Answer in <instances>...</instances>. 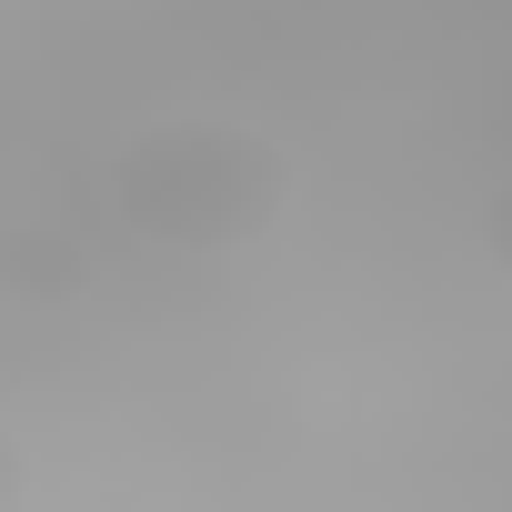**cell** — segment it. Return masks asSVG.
Listing matches in <instances>:
<instances>
[{"instance_id": "cell-1", "label": "cell", "mask_w": 512, "mask_h": 512, "mask_svg": "<svg viewBox=\"0 0 512 512\" xmlns=\"http://www.w3.org/2000/svg\"><path fill=\"white\" fill-rule=\"evenodd\" d=\"M111 201L161 251H241V241H262L292 211V161L251 121L181 111V121H151V131L121 141Z\"/></svg>"}, {"instance_id": "cell-2", "label": "cell", "mask_w": 512, "mask_h": 512, "mask_svg": "<svg viewBox=\"0 0 512 512\" xmlns=\"http://www.w3.org/2000/svg\"><path fill=\"white\" fill-rule=\"evenodd\" d=\"M91 282V251L71 231H0V292L11 302H71Z\"/></svg>"}, {"instance_id": "cell-3", "label": "cell", "mask_w": 512, "mask_h": 512, "mask_svg": "<svg viewBox=\"0 0 512 512\" xmlns=\"http://www.w3.org/2000/svg\"><path fill=\"white\" fill-rule=\"evenodd\" d=\"M482 251H492V272L512 282V181H502V191L482 201Z\"/></svg>"}, {"instance_id": "cell-4", "label": "cell", "mask_w": 512, "mask_h": 512, "mask_svg": "<svg viewBox=\"0 0 512 512\" xmlns=\"http://www.w3.org/2000/svg\"><path fill=\"white\" fill-rule=\"evenodd\" d=\"M21 492H31V462H21L11 432H0V512H21Z\"/></svg>"}]
</instances>
